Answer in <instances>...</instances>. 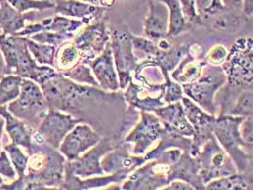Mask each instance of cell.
<instances>
[{"instance_id": "cell-32", "label": "cell", "mask_w": 253, "mask_h": 190, "mask_svg": "<svg viewBox=\"0 0 253 190\" xmlns=\"http://www.w3.org/2000/svg\"><path fill=\"white\" fill-rule=\"evenodd\" d=\"M131 37V42L133 46V52L137 59L145 58V59H153L159 51L157 44L154 43L151 39L138 38L134 36ZM144 59V60H145Z\"/></svg>"}, {"instance_id": "cell-23", "label": "cell", "mask_w": 253, "mask_h": 190, "mask_svg": "<svg viewBox=\"0 0 253 190\" xmlns=\"http://www.w3.org/2000/svg\"><path fill=\"white\" fill-rule=\"evenodd\" d=\"M208 64L206 60H199L188 51L187 54L178 64L174 72L171 74V77L178 83L182 85L190 84L196 81L202 75L204 67Z\"/></svg>"}, {"instance_id": "cell-28", "label": "cell", "mask_w": 253, "mask_h": 190, "mask_svg": "<svg viewBox=\"0 0 253 190\" xmlns=\"http://www.w3.org/2000/svg\"><path fill=\"white\" fill-rule=\"evenodd\" d=\"M228 114L244 118L253 116V89H239Z\"/></svg>"}, {"instance_id": "cell-3", "label": "cell", "mask_w": 253, "mask_h": 190, "mask_svg": "<svg viewBox=\"0 0 253 190\" xmlns=\"http://www.w3.org/2000/svg\"><path fill=\"white\" fill-rule=\"evenodd\" d=\"M0 50L6 62L5 76H21L37 82L40 86L57 73L51 67L38 65L29 51L26 37L0 34Z\"/></svg>"}, {"instance_id": "cell-46", "label": "cell", "mask_w": 253, "mask_h": 190, "mask_svg": "<svg viewBox=\"0 0 253 190\" xmlns=\"http://www.w3.org/2000/svg\"><path fill=\"white\" fill-rule=\"evenodd\" d=\"M5 126V120L0 119V151H1V139L3 136V127Z\"/></svg>"}, {"instance_id": "cell-29", "label": "cell", "mask_w": 253, "mask_h": 190, "mask_svg": "<svg viewBox=\"0 0 253 190\" xmlns=\"http://www.w3.org/2000/svg\"><path fill=\"white\" fill-rule=\"evenodd\" d=\"M26 41L29 51L38 64L55 66L54 60L56 58L57 47L49 44L38 43L29 38H26Z\"/></svg>"}, {"instance_id": "cell-7", "label": "cell", "mask_w": 253, "mask_h": 190, "mask_svg": "<svg viewBox=\"0 0 253 190\" xmlns=\"http://www.w3.org/2000/svg\"><path fill=\"white\" fill-rule=\"evenodd\" d=\"M228 85L239 89L253 90V39L239 38L228 51L223 64Z\"/></svg>"}, {"instance_id": "cell-24", "label": "cell", "mask_w": 253, "mask_h": 190, "mask_svg": "<svg viewBox=\"0 0 253 190\" xmlns=\"http://www.w3.org/2000/svg\"><path fill=\"white\" fill-rule=\"evenodd\" d=\"M127 178L124 173H113L106 177L92 178L81 180L76 175H65L63 184L59 190H89L109 186L113 183H119Z\"/></svg>"}, {"instance_id": "cell-43", "label": "cell", "mask_w": 253, "mask_h": 190, "mask_svg": "<svg viewBox=\"0 0 253 190\" xmlns=\"http://www.w3.org/2000/svg\"><path fill=\"white\" fill-rule=\"evenodd\" d=\"M227 9L243 12V0H221Z\"/></svg>"}, {"instance_id": "cell-40", "label": "cell", "mask_w": 253, "mask_h": 190, "mask_svg": "<svg viewBox=\"0 0 253 190\" xmlns=\"http://www.w3.org/2000/svg\"><path fill=\"white\" fill-rule=\"evenodd\" d=\"M240 133L247 148L253 149V116L244 118L240 126Z\"/></svg>"}, {"instance_id": "cell-35", "label": "cell", "mask_w": 253, "mask_h": 190, "mask_svg": "<svg viewBox=\"0 0 253 190\" xmlns=\"http://www.w3.org/2000/svg\"><path fill=\"white\" fill-rule=\"evenodd\" d=\"M86 25L83 20L80 19H69L62 15H55L51 24L47 27L46 31H51L55 33H74L82 26Z\"/></svg>"}, {"instance_id": "cell-45", "label": "cell", "mask_w": 253, "mask_h": 190, "mask_svg": "<svg viewBox=\"0 0 253 190\" xmlns=\"http://www.w3.org/2000/svg\"><path fill=\"white\" fill-rule=\"evenodd\" d=\"M1 26H0V30H1ZM3 53L0 50V78L3 76H5V71H6V62L5 59L3 58Z\"/></svg>"}, {"instance_id": "cell-37", "label": "cell", "mask_w": 253, "mask_h": 190, "mask_svg": "<svg viewBox=\"0 0 253 190\" xmlns=\"http://www.w3.org/2000/svg\"><path fill=\"white\" fill-rule=\"evenodd\" d=\"M184 94L183 87L175 80L171 79L169 73H167L164 89L165 104H172L181 101L184 97Z\"/></svg>"}, {"instance_id": "cell-11", "label": "cell", "mask_w": 253, "mask_h": 190, "mask_svg": "<svg viewBox=\"0 0 253 190\" xmlns=\"http://www.w3.org/2000/svg\"><path fill=\"white\" fill-rule=\"evenodd\" d=\"M120 143L111 137H102L100 142L91 150L81 155L75 161H66L65 175H76L77 177L102 176L105 174L100 160L108 152H112Z\"/></svg>"}, {"instance_id": "cell-26", "label": "cell", "mask_w": 253, "mask_h": 190, "mask_svg": "<svg viewBox=\"0 0 253 190\" xmlns=\"http://www.w3.org/2000/svg\"><path fill=\"white\" fill-rule=\"evenodd\" d=\"M164 3L169 10V34L168 38L177 37L190 30V23L183 13L179 0H159Z\"/></svg>"}, {"instance_id": "cell-14", "label": "cell", "mask_w": 253, "mask_h": 190, "mask_svg": "<svg viewBox=\"0 0 253 190\" xmlns=\"http://www.w3.org/2000/svg\"><path fill=\"white\" fill-rule=\"evenodd\" d=\"M181 102L184 107L185 114L194 129L192 147L190 153L192 157H195L203 145L208 140L214 137L213 126L217 116L208 114L189 97L184 96Z\"/></svg>"}, {"instance_id": "cell-18", "label": "cell", "mask_w": 253, "mask_h": 190, "mask_svg": "<svg viewBox=\"0 0 253 190\" xmlns=\"http://www.w3.org/2000/svg\"><path fill=\"white\" fill-rule=\"evenodd\" d=\"M54 12L65 17L83 20L86 25L105 17L106 8L79 0H54Z\"/></svg>"}, {"instance_id": "cell-31", "label": "cell", "mask_w": 253, "mask_h": 190, "mask_svg": "<svg viewBox=\"0 0 253 190\" xmlns=\"http://www.w3.org/2000/svg\"><path fill=\"white\" fill-rule=\"evenodd\" d=\"M76 83L88 84L89 86L100 88L96 78L91 75V69L87 64L78 63L73 68L60 73Z\"/></svg>"}, {"instance_id": "cell-21", "label": "cell", "mask_w": 253, "mask_h": 190, "mask_svg": "<svg viewBox=\"0 0 253 190\" xmlns=\"http://www.w3.org/2000/svg\"><path fill=\"white\" fill-rule=\"evenodd\" d=\"M38 18V11L20 13L15 10L8 0H0V26L3 33L14 35L24 29L26 21L34 23Z\"/></svg>"}, {"instance_id": "cell-34", "label": "cell", "mask_w": 253, "mask_h": 190, "mask_svg": "<svg viewBox=\"0 0 253 190\" xmlns=\"http://www.w3.org/2000/svg\"><path fill=\"white\" fill-rule=\"evenodd\" d=\"M15 10L20 13H27L30 11L43 12L46 10L54 9V0H8Z\"/></svg>"}, {"instance_id": "cell-19", "label": "cell", "mask_w": 253, "mask_h": 190, "mask_svg": "<svg viewBox=\"0 0 253 190\" xmlns=\"http://www.w3.org/2000/svg\"><path fill=\"white\" fill-rule=\"evenodd\" d=\"M144 34L154 42L168 38L169 10L159 0H149V12L144 20Z\"/></svg>"}, {"instance_id": "cell-44", "label": "cell", "mask_w": 253, "mask_h": 190, "mask_svg": "<svg viewBox=\"0 0 253 190\" xmlns=\"http://www.w3.org/2000/svg\"><path fill=\"white\" fill-rule=\"evenodd\" d=\"M243 13L250 17L253 15V0H243Z\"/></svg>"}, {"instance_id": "cell-25", "label": "cell", "mask_w": 253, "mask_h": 190, "mask_svg": "<svg viewBox=\"0 0 253 190\" xmlns=\"http://www.w3.org/2000/svg\"><path fill=\"white\" fill-rule=\"evenodd\" d=\"M205 189L215 190H253V175L248 171L217 178L206 184Z\"/></svg>"}, {"instance_id": "cell-2", "label": "cell", "mask_w": 253, "mask_h": 190, "mask_svg": "<svg viewBox=\"0 0 253 190\" xmlns=\"http://www.w3.org/2000/svg\"><path fill=\"white\" fill-rule=\"evenodd\" d=\"M26 169L25 190L61 187L65 179V156L50 145L33 141ZM54 190V189H53Z\"/></svg>"}, {"instance_id": "cell-9", "label": "cell", "mask_w": 253, "mask_h": 190, "mask_svg": "<svg viewBox=\"0 0 253 190\" xmlns=\"http://www.w3.org/2000/svg\"><path fill=\"white\" fill-rule=\"evenodd\" d=\"M82 123L80 120L70 114H65L54 108H50L48 114L33 133V141L38 144L46 143L58 150L65 136L76 127Z\"/></svg>"}, {"instance_id": "cell-1", "label": "cell", "mask_w": 253, "mask_h": 190, "mask_svg": "<svg viewBox=\"0 0 253 190\" xmlns=\"http://www.w3.org/2000/svg\"><path fill=\"white\" fill-rule=\"evenodd\" d=\"M40 87L50 108L57 109L88 124L100 135L113 132L111 125H114V114L128 111V108L124 111V94L79 85L60 73H56Z\"/></svg>"}, {"instance_id": "cell-15", "label": "cell", "mask_w": 253, "mask_h": 190, "mask_svg": "<svg viewBox=\"0 0 253 190\" xmlns=\"http://www.w3.org/2000/svg\"><path fill=\"white\" fill-rule=\"evenodd\" d=\"M102 136L86 123L76 125L64 138L59 147L67 161H75L89 149L96 146Z\"/></svg>"}, {"instance_id": "cell-20", "label": "cell", "mask_w": 253, "mask_h": 190, "mask_svg": "<svg viewBox=\"0 0 253 190\" xmlns=\"http://www.w3.org/2000/svg\"><path fill=\"white\" fill-rule=\"evenodd\" d=\"M154 114L159 117L165 126L186 137H193L194 129L185 114L182 102L168 104L156 110Z\"/></svg>"}, {"instance_id": "cell-4", "label": "cell", "mask_w": 253, "mask_h": 190, "mask_svg": "<svg viewBox=\"0 0 253 190\" xmlns=\"http://www.w3.org/2000/svg\"><path fill=\"white\" fill-rule=\"evenodd\" d=\"M244 117L232 115H219L213 126V135L227 152L238 172H248L253 167V162L243 148H247L242 139L240 126Z\"/></svg>"}, {"instance_id": "cell-12", "label": "cell", "mask_w": 253, "mask_h": 190, "mask_svg": "<svg viewBox=\"0 0 253 190\" xmlns=\"http://www.w3.org/2000/svg\"><path fill=\"white\" fill-rule=\"evenodd\" d=\"M111 41V35L107 30L105 17L85 27L74 38V45L80 51V62L96 58Z\"/></svg>"}, {"instance_id": "cell-10", "label": "cell", "mask_w": 253, "mask_h": 190, "mask_svg": "<svg viewBox=\"0 0 253 190\" xmlns=\"http://www.w3.org/2000/svg\"><path fill=\"white\" fill-rule=\"evenodd\" d=\"M131 34L115 30L111 34V47L114 55V65L119 78L120 89H126L132 81L131 73L135 71L138 59L133 52Z\"/></svg>"}, {"instance_id": "cell-30", "label": "cell", "mask_w": 253, "mask_h": 190, "mask_svg": "<svg viewBox=\"0 0 253 190\" xmlns=\"http://www.w3.org/2000/svg\"><path fill=\"white\" fill-rule=\"evenodd\" d=\"M56 58L57 63L55 66L58 67L59 73L73 68L81 60L80 51L76 49L73 42H66L60 45L57 49Z\"/></svg>"}, {"instance_id": "cell-39", "label": "cell", "mask_w": 253, "mask_h": 190, "mask_svg": "<svg viewBox=\"0 0 253 190\" xmlns=\"http://www.w3.org/2000/svg\"><path fill=\"white\" fill-rule=\"evenodd\" d=\"M179 1L181 3V7L183 10V13L185 14V17L190 25L201 24L202 19L196 11L194 0H179Z\"/></svg>"}, {"instance_id": "cell-13", "label": "cell", "mask_w": 253, "mask_h": 190, "mask_svg": "<svg viewBox=\"0 0 253 190\" xmlns=\"http://www.w3.org/2000/svg\"><path fill=\"white\" fill-rule=\"evenodd\" d=\"M164 125L156 114L140 112V121L126 135L124 143H133L132 154L144 155L152 145L161 139Z\"/></svg>"}, {"instance_id": "cell-42", "label": "cell", "mask_w": 253, "mask_h": 190, "mask_svg": "<svg viewBox=\"0 0 253 190\" xmlns=\"http://www.w3.org/2000/svg\"><path fill=\"white\" fill-rule=\"evenodd\" d=\"M162 190H194V188L186 181H183V180H180V179H175V180H172L167 186V188H163Z\"/></svg>"}, {"instance_id": "cell-27", "label": "cell", "mask_w": 253, "mask_h": 190, "mask_svg": "<svg viewBox=\"0 0 253 190\" xmlns=\"http://www.w3.org/2000/svg\"><path fill=\"white\" fill-rule=\"evenodd\" d=\"M22 77L7 75L1 77L0 80V106L16 99L21 91Z\"/></svg>"}, {"instance_id": "cell-22", "label": "cell", "mask_w": 253, "mask_h": 190, "mask_svg": "<svg viewBox=\"0 0 253 190\" xmlns=\"http://www.w3.org/2000/svg\"><path fill=\"white\" fill-rule=\"evenodd\" d=\"M0 115L4 117L6 121V130L13 144L21 146L27 150V152H30L33 143V133L35 130L28 127L23 121L13 116L5 105L0 106Z\"/></svg>"}, {"instance_id": "cell-8", "label": "cell", "mask_w": 253, "mask_h": 190, "mask_svg": "<svg viewBox=\"0 0 253 190\" xmlns=\"http://www.w3.org/2000/svg\"><path fill=\"white\" fill-rule=\"evenodd\" d=\"M194 158L199 166V175L204 186L217 178L238 172L236 166L215 137L208 140Z\"/></svg>"}, {"instance_id": "cell-41", "label": "cell", "mask_w": 253, "mask_h": 190, "mask_svg": "<svg viewBox=\"0 0 253 190\" xmlns=\"http://www.w3.org/2000/svg\"><path fill=\"white\" fill-rule=\"evenodd\" d=\"M16 170L13 166V163L7 156V152L4 150L0 152V174L8 180H14L16 176Z\"/></svg>"}, {"instance_id": "cell-16", "label": "cell", "mask_w": 253, "mask_h": 190, "mask_svg": "<svg viewBox=\"0 0 253 190\" xmlns=\"http://www.w3.org/2000/svg\"><path fill=\"white\" fill-rule=\"evenodd\" d=\"M82 63L89 65L102 89L106 91H117L120 89L119 78L114 65L111 41L107 44L105 50L96 58Z\"/></svg>"}, {"instance_id": "cell-38", "label": "cell", "mask_w": 253, "mask_h": 190, "mask_svg": "<svg viewBox=\"0 0 253 190\" xmlns=\"http://www.w3.org/2000/svg\"><path fill=\"white\" fill-rule=\"evenodd\" d=\"M228 51L227 48L221 44L213 46L208 51L206 56V61L211 65L222 66L227 60Z\"/></svg>"}, {"instance_id": "cell-36", "label": "cell", "mask_w": 253, "mask_h": 190, "mask_svg": "<svg viewBox=\"0 0 253 190\" xmlns=\"http://www.w3.org/2000/svg\"><path fill=\"white\" fill-rule=\"evenodd\" d=\"M194 4L202 22L205 19L221 13L226 8L221 0H194Z\"/></svg>"}, {"instance_id": "cell-5", "label": "cell", "mask_w": 253, "mask_h": 190, "mask_svg": "<svg viewBox=\"0 0 253 190\" xmlns=\"http://www.w3.org/2000/svg\"><path fill=\"white\" fill-rule=\"evenodd\" d=\"M228 82L226 73L222 66L207 64L203 69L202 75L194 82L183 85L184 93L205 112L211 115L219 113L216 95Z\"/></svg>"}, {"instance_id": "cell-17", "label": "cell", "mask_w": 253, "mask_h": 190, "mask_svg": "<svg viewBox=\"0 0 253 190\" xmlns=\"http://www.w3.org/2000/svg\"><path fill=\"white\" fill-rule=\"evenodd\" d=\"M146 162V158L142 155H130L126 146L120 143L112 152H108L107 156L102 158L101 165L105 173L128 175Z\"/></svg>"}, {"instance_id": "cell-33", "label": "cell", "mask_w": 253, "mask_h": 190, "mask_svg": "<svg viewBox=\"0 0 253 190\" xmlns=\"http://www.w3.org/2000/svg\"><path fill=\"white\" fill-rule=\"evenodd\" d=\"M76 35L74 33H55L51 31H43L38 34L30 36L29 38L32 40L41 43V44H49L55 47H59L66 42H70L72 39H74Z\"/></svg>"}, {"instance_id": "cell-47", "label": "cell", "mask_w": 253, "mask_h": 190, "mask_svg": "<svg viewBox=\"0 0 253 190\" xmlns=\"http://www.w3.org/2000/svg\"><path fill=\"white\" fill-rule=\"evenodd\" d=\"M79 1L87 2V3H90V4H93V5H97V6H98V0H79Z\"/></svg>"}, {"instance_id": "cell-6", "label": "cell", "mask_w": 253, "mask_h": 190, "mask_svg": "<svg viewBox=\"0 0 253 190\" xmlns=\"http://www.w3.org/2000/svg\"><path fill=\"white\" fill-rule=\"evenodd\" d=\"M7 108L13 116L34 130L38 129L50 109L41 87L37 82L27 78L22 79L19 96L10 102Z\"/></svg>"}]
</instances>
